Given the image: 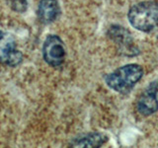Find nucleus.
Returning <instances> with one entry per match:
<instances>
[{
	"mask_svg": "<svg viewBox=\"0 0 158 148\" xmlns=\"http://www.w3.org/2000/svg\"><path fill=\"white\" fill-rule=\"evenodd\" d=\"M143 76V69L139 64L131 63L116 69L106 76L107 85L118 93H127L136 85Z\"/></svg>",
	"mask_w": 158,
	"mask_h": 148,
	"instance_id": "obj_1",
	"label": "nucleus"
},
{
	"mask_svg": "<svg viewBox=\"0 0 158 148\" xmlns=\"http://www.w3.org/2000/svg\"><path fill=\"white\" fill-rule=\"evenodd\" d=\"M128 22L140 32H150L158 26V3L154 1L139 2L130 9Z\"/></svg>",
	"mask_w": 158,
	"mask_h": 148,
	"instance_id": "obj_2",
	"label": "nucleus"
},
{
	"mask_svg": "<svg viewBox=\"0 0 158 148\" xmlns=\"http://www.w3.org/2000/svg\"><path fill=\"white\" fill-rule=\"evenodd\" d=\"M108 35L112 41L118 47V51L127 56H135L139 54V49L133 43L131 34L123 27L112 26L109 29Z\"/></svg>",
	"mask_w": 158,
	"mask_h": 148,
	"instance_id": "obj_3",
	"label": "nucleus"
},
{
	"mask_svg": "<svg viewBox=\"0 0 158 148\" xmlns=\"http://www.w3.org/2000/svg\"><path fill=\"white\" fill-rule=\"evenodd\" d=\"M22 61V53L17 49L12 35L0 31V63L16 66Z\"/></svg>",
	"mask_w": 158,
	"mask_h": 148,
	"instance_id": "obj_4",
	"label": "nucleus"
},
{
	"mask_svg": "<svg viewBox=\"0 0 158 148\" xmlns=\"http://www.w3.org/2000/svg\"><path fill=\"white\" fill-rule=\"evenodd\" d=\"M43 56L44 61L51 66H59L65 59V48L60 38L48 36L44 43Z\"/></svg>",
	"mask_w": 158,
	"mask_h": 148,
	"instance_id": "obj_5",
	"label": "nucleus"
},
{
	"mask_svg": "<svg viewBox=\"0 0 158 148\" xmlns=\"http://www.w3.org/2000/svg\"><path fill=\"white\" fill-rule=\"evenodd\" d=\"M137 112L141 116H150L158 111V79L149 83L141 93L136 104Z\"/></svg>",
	"mask_w": 158,
	"mask_h": 148,
	"instance_id": "obj_6",
	"label": "nucleus"
},
{
	"mask_svg": "<svg viewBox=\"0 0 158 148\" xmlns=\"http://www.w3.org/2000/svg\"><path fill=\"white\" fill-rule=\"evenodd\" d=\"M59 14V7L56 0H41L38 8V17L44 24L52 23Z\"/></svg>",
	"mask_w": 158,
	"mask_h": 148,
	"instance_id": "obj_7",
	"label": "nucleus"
},
{
	"mask_svg": "<svg viewBox=\"0 0 158 148\" xmlns=\"http://www.w3.org/2000/svg\"><path fill=\"white\" fill-rule=\"evenodd\" d=\"M108 140V137L100 132H92L75 138L71 146L76 147H100Z\"/></svg>",
	"mask_w": 158,
	"mask_h": 148,
	"instance_id": "obj_8",
	"label": "nucleus"
}]
</instances>
